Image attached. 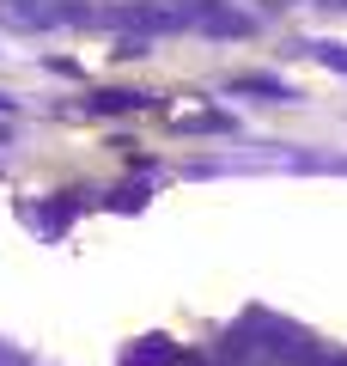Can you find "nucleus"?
<instances>
[{
	"label": "nucleus",
	"instance_id": "20e7f679",
	"mask_svg": "<svg viewBox=\"0 0 347 366\" xmlns=\"http://www.w3.org/2000/svg\"><path fill=\"white\" fill-rule=\"evenodd\" d=\"M231 92H262V98H293V86H281V79H268V74H238V79H231Z\"/></svg>",
	"mask_w": 347,
	"mask_h": 366
},
{
	"label": "nucleus",
	"instance_id": "6e6552de",
	"mask_svg": "<svg viewBox=\"0 0 347 366\" xmlns=\"http://www.w3.org/2000/svg\"><path fill=\"white\" fill-rule=\"evenodd\" d=\"M256 6H268V13H281V6H298V0H256Z\"/></svg>",
	"mask_w": 347,
	"mask_h": 366
},
{
	"label": "nucleus",
	"instance_id": "0eeeda50",
	"mask_svg": "<svg viewBox=\"0 0 347 366\" xmlns=\"http://www.w3.org/2000/svg\"><path fill=\"white\" fill-rule=\"evenodd\" d=\"M0 366H25V360H19V354L6 348V342H0Z\"/></svg>",
	"mask_w": 347,
	"mask_h": 366
},
{
	"label": "nucleus",
	"instance_id": "f257e3e1",
	"mask_svg": "<svg viewBox=\"0 0 347 366\" xmlns=\"http://www.w3.org/2000/svg\"><path fill=\"white\" fill-rule=\"evenodd\" d=\"M171 129H189V134H231V117L213 104H201V98H177V104L165 110Z\"/></svg>",
	"mask_w": 347,
	"mask_h": 366
},
{
	"label": "nucleus",
	"instance_id": "f03ea898",
	"mask_svg": "<svg viewBox=\"0 0 347 366\" xmlns=\"http://www.w3.org/2000/svg\"><path fill=\"white\" fill-rule=\"evenodd\" d=\"M141 104H146L141 92H98V98H86L79 110H86V117H122V110H141Z\"/></svg>",
	"mask_w": 347,
	"mask_h": 366
},
{
	"label": "nucleus",
	"instance_id": "423d86ee",
	"mask_svg": "<svg viewBox=\"0 0 347 366\" xmlns=\"http://www.w3.org/2000/svg\"><path fill=\"white\" fill-rule=\"evenodd\" d=\"M317 49V61H335V67H347V43H311Z\"/></svg>",
	"mask_w": 347,
	"mask_h": 366
},
{
	"label": "nucleus",
	"instance_id": "f8f14e48",
	"mask_svg": "<svg viewBox=\"0 0 347 366\" xmlns=\"http://www.w3.org/2000/svg\"><path fill=\"white\" fill-rule=\"evenodd\" d=\"M0 117H13V98H6V92H0Z\"/></svg>",
	"mask_w": 347,
	"mask_h": 366
},
{
	"label": "nucleus",
	"instance_id": "1a4fd4ad",
	"mask_svg": "<svg viewBox=\"0 0 347 366\" xmlns=\"http://www.w3.org/2000/svg\"><path fill=\"white\" fill-rule=\"evenodd\" d=\"M153 6H207V0H153Z\"/></svg>",
	"mask_w": 347,
	"mask_h": 366
},
{
	"label": "nucleus",
	"instance_id": "39448f33",
	"mask_svg": "<svg viewBox=\"0 0 347 366\" xmlns=\"http://www.w3.org/2000/svg\"><path fill=\"white\" fill-rule=\"evenodd\" d=\"M286 366H347V354H329L323 342H305V348H298Z\"/></svg>",
	"mask_w": 347,
	"mask_h": 366
},
{
	"label": "nucleus",
	"instance_id": "7ed1b4c3",
	"mask_svg": "<svg viewBox=\"0 0 347 366\" xmlns=\"http://www.w3.org/2000/svg\"><path fill=\"white\" fill-rule=\"evenodd\" d=\"M171 360H177V354H171L165 336H141V348L122 354V366H171Z\"/></svg>",
	"mask_w": 347,
	"mask_h": 366
},
{
	"label": "nucleus",
	"instance_id": "9d476101",
	"mask_svg": "<svg viewBox=\"0 0 347 366\" xmlns=\"http://www.w3.org/2000/svg\"><path fill=\"white\" fill-rule=\"evenodd\" d=\"M6 141H13V122H6V117H0V147H6Z\"/></svg>",
	"mask_w": 347,
	"mask_h": 366
},
{
	"label": "nucleus",
	"instance_id": "9b49d317",
	"mask_svg": "<svg viewBox=\"0 0 347 366\" xmlns=\"http://www.w3.org/2000/svg\"><path fill=\"white\" fill-rule=\"evenodd\" d=\"M317 6H329V13H347V0H317Z\"/></svg>",
	"mask_w": 347,
	"mask_h": 366
}]
</instances>
